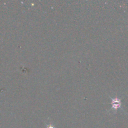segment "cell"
<instances>
[{"instance_id":"1","label":"cell","mask_w":128,"mask_h":128,"mask_svg":"<svg viewBox=\"0 0 128 128\" xmlns=\"http://www.w3.org/2000/svg\"><path fill=\"white\" fill-rule=\"evenodd\" d=\"M112 106H113L114 108L117 109L118 108H119L120 106L121 102H120V100H118V99H114V100H112Z\"/></svg>"}]
</instances>
